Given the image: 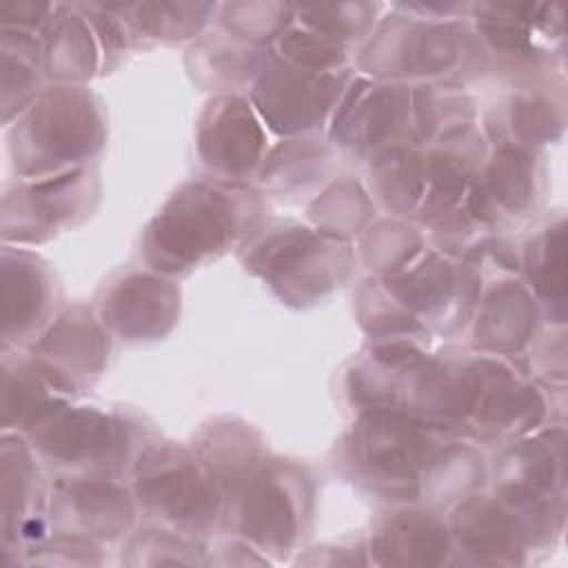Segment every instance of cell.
<instances>
[{"label": "cell", "mask_w": 568, "mask_h": 568, "mask_svg": "<svg viewBox=\"0 0 568 568\" xmlns=\"http://www.w3.org/2000/svg\"><path fill=\"white\" fill-rule=\"evenodd\" d=\"M235 215L220 191L191 186L166 206L153 231V248L171 264H189L224 246Z\"/></svg>", "instance_id": "cell-1"}, {"label": "cell", "mask_w": 568, "mask_h": 568, "mask_svg": "<svg viewBox=\"0 0 568 568\" xmlns=\"http://www.w3.org/2000/svg\"><path fill=\"white\" fill-rule=\"evenodd\" d=\"M144 501L180 521H204L215 513L213 490L193 468H171L140 481Z\"/></svg>", "instance_id": "cell-2"}, {"label": "cell", "mask_w": 568, "mask_h": 568, "mask_svg": "<svg viewBox=\"0 0 568 568\" xmlns=\"http://www.w3.org/2000/svg\"><path fill=\"white\" fill-rule=\"evenodd\" d=\"M226 104L229 106L217 113L215 124L209 126V133L202 138V149H211V162L229 171L248 169L257 160L262 135L242 102L233 100Z\"/></svg>", "instance_id": "cell-3"}, {"label": "cell", "mask_w": 568, "mask_h": 568, "mask_svg": "<svg viewBox=\"0 0 568 568\" xmlns=\"http://www.w3.org/2000/svg\"><path fill=\"white\" fill-rule=\"evenodd\" d=\"M242 521L264 548H286L295 535V510L275 481H257L244 499Z\"/></svg>", "instance_id": "cell-4"}, {"label": "cell", "mask_w": 568, "mask_h": 568, "mask_svg": "<svg viewBox=\"0 0 568 568\" xmlns=\"http://www.w3.org/2000/svg\"><path fill=\"white\" fill-rule=\"evenodd\" d=\"M422 457V437L410 424L395 419H371L366 433V459L386 475H410Z\"/></svg>", "instance_id": "cell-5"}, {"label": "cell", "mask_w": 568, "mask_h": 568, "mask_svg": "<svg viewBox=\"0 0 568 568\" xmlns=\"http://www.w3.org/2000/svg\"><path fill=\"white\" fill-rule=\"evenodd\" d=\"M395 564H437L446 555V535L428 519H399L382 532V550Z\"/></svg>", "instance_id": "cell-6"}, {"label": "cell", "mask_w": 568, "mask_h": 568, "mask_svg": "<svg viewBox=\"0 0 568 568\" xmlns=\"http://www.w3.org/2000/svg\"><path fill=\"white\" fill-rule=\"evenodd\" d=\"M111 442L109 422L93 413L67 415L55 430H47L42 446L62 459L91 457Z\"/></svg>", "instance_id": "cell-7"}, {"label": "cell", "mask_w": 568, "mask_h": 568, "mask_svg": "<svg viewBox=\"0 0 568 568\" xmlns=\"http://www.w3.org/2000/svg\"><path fill=\"white\" fill-rule=\"evenodd\" d=\"M4 333L9 335L13 326L20 331L31 324L33 317L40 315V306L44 300V286L40 273L33 264H16L11 266L4 257Z\"/></svg>", "instance_id": "cell-8"}, {"label": "cell", "mask_w": 568, "mask_h": 568, "mask_svg": "<svg viewBox=\"0 0 568 568\" xmlns=\"http://www.w3.org/2000/svg\"><path fill=\"white\" fill-rule=\"evenodd\" d=\"M459 530V539H464L468 550L475 555L499 557L510 555L513 548H517V537L499 513H473V517H468Z\"/></svg>", "instance_id": "cell-9"}]
</instances>
